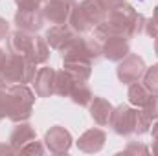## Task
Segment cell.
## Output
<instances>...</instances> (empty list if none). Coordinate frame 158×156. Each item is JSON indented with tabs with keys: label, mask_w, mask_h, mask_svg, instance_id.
<instances>
[{
	"label": "cell",
	"mask_w": 158,
	"mask_h": 156,
	"mask_svg": "<svg viewBox=\"0 0 158 156\" xmlns=\"http://www.w3.org/2000/svg\"><path fill=\"white\" fill-rule=\"evenodd\" d=\"M136 17H138V11L132 6L121 4L118 7L110 9L107 13V18L94 28V37L99 42H103L109 35H121L125 39H132Z\"/></svg>",
	"instance_id": "obj_1"
},
{
	"label": "cell",
	"mask_w": 158,
	"mask_h": 156,
	"mask_svg": "<svg viewBox=\"0 0 158 156\" xmlns=\"http://www.w3.org/2000/svg\"><path fill=\"white\" fill-rule=\"evenodd\" d=\"M105 18H107V11L96 0H83L72 7V13L68 17V26L77 35H83L94 30Z\"/></svg>",
	"instance_id": "obj_2"
},
{
	"label": "cell",
	"mask_w": 158,
	"mask_h": 156,
	"mask_svg": "<svg viewBox=\"0 0 158 156\" xmlns=\"http://www.w3.org/2000/svg\"><path fill=\"white\" fill-rule=\"evenodd\" d=\"M33 103H35V92H31L26 84H9L6 117L15 123L28 121L33 110Z\"/></svg>",
	"instance_id": "obj_3"
},
{
	"label": "cell",
	"mask_w": 158,
	"mask_h": 156,
	"mask_svg": "<svg viewBox=\"0 0 158 156\" xmlns=\"http://www.w3.org/2000/svg\"><path fill=\"white\" fill-rule=\"evenodd\" d=\"M35 63H31L26 55H15L9 53L4 59L2 64V76L7 84H28L33 83L35 77Z\"/></svg>",
	"instance_id": "obj_4"
},
{
	"label": "cell",
	"mask_w": 158,
	"mask_h": 156,
	"mask_svg": "<svg viewBox=\"0 0 158 156\" xmlns=\"http://www.w3.org/2000/svg\"><path fill=\"white\" fill-rule=\"evenodd\" d=\"M61 53H63V57H81V59H86V61L92 63V61H98L103 55V50H101V42L96 37L76 35L74 40Z\"/></svg>",
	"instance_id": "obj_5"
},
{
	"label": "cell",
	"mask_w": 158,
	"mask_h": 156,
	"mask_svg": "<svg viewBox=\"0 0 158 156\" xmlns=\"http://www.w3.org/2000/svg\"><path fill=\"white\" fill-rule=\"evenodd\" d=\"M145 63L140 55L136 53H129L125 59H121L118 63V68H116V76L123 84H132L136 81L143 77V72H145Z\"/></svg>",
	"instance_id": "obj_6"
},
{
	"label": "cell",
	"mask_w": 158,
	"mask_h": 156,
	"mask_svg": "<svg viewBox=\"0 0 158 156\" xmlns=\"http://www.w3.org/2000/svg\"><path fill=\"white\" fill-rule=\"evenodd\" d=\"M136 112H138V109H132L129 105H119L114 109L109 125L119 136H132L134 134V123H136Z\"/></svg>",
	"instance_id": "obj_7"
},
{
	"label": "cell",
	"mask_w": 158,
	"mask_h": 156,
	"mask_svg": "<svg viewBox=\"0 0 158 156\" xmlns=\"http://www.w3.org/2000/svg\"><path fill=\"white\" fill-rule=\"evenodd\" d=\"M72 134L61 125L48 129L44 134V145L52 154H66L72 147Z\"/></svg>",
	"instance_id": "obj_8"
},
{
	"label": "cell",
	"mask_w": 158,
	"mask_h": 156,
	"mask_svg": "<svg viewBox=\"0 0 158 156\" xmlns=\"http://www.w3.org/2000/svg\"><path fill=\"white\" fill-rule=\"evenodd\" d=\"M101 50H103V57H107L112 63H119L121 59H125L131 53L129 39L121 35H109L101 42Z\"/></svg>",
	"instance_id": "obj_9"
},
{
	"label": "cell",
	"mask_w": 158,
	"mask_h": 156,
	"mask_svg": "<svg viewBox=\"0 0 158 156\" xmlns=\"http://www.w3.org/2000/svg\"><path fill=\"white\" fill-rule=\"evenodd\" d=\"M44 13L40 9H19L15 13V24L17 30L28 31V33H37L44 26Z\"/></svg>",
	"instance_id": "obj_10"
},
{
	"label": "cell",
	"mask_w": 158,
	"mask_h": 156,
	"mask_svg": "<svg viewBox=\"0 0 158 156\" xmlns=\"http://www.w3.org/2000/svg\"><path fill=\"white\" fill-rule=\"evenodd\" d=\"M76 35H77V33H76L68 24H53V26L46 31L44 39H46V42H48L50 48L63 51V50L74 40Z\"/></svg>",
	"instance_id": "obj_11"
},
{
	"label": "cell",
	"mask_w": 158,
	"mask_h": 156,
	"mask_svg": "<svg viewBox=\"0 0 158 156\" xmlns=\"http://www.w3.org/2000/svg\"><path fill=\"white\" fill-rule=\"evenodd\" d=\"M105 142H107L105 130H101V129H88V130H85L79 136V140L76 143H77L79 151L88 153V154H94V153H99L103 149Z\"/></svg>",
	"instance_id": "obj_12"
},
{
	"label": "cell",
	"mask_w": 158,
	"mask_h": 156,
	"mask_svg": "<svg viewBox=\"0 0 158 156\" xmlns=\"http://www.w3.org/2000/svg\"><path fill=\"white\" fill-rule=\"evenodd\" d=\"M33 88L37 97H50L55 94V70L52 66H42L33 77Z\"/></svg>",
	"instance_id": "obj_13"
},
{
	"label": "cell",
	"mask_w": 158,
	"mask_h": 156,
	"mask_svg": "<svg viewBox=\"0 0 158 156\" xmlns=\"http://www.w3.org/2000/svg\"><path fill=\"white\" fill-rule=\"evenodd\" d=\"M63 70H66L76 83H86L92 74V63L81 57H63Z\"/></svg>",
	"instance_id": "obj_14"
},
{
	"label": "cell",
	"mask_w": 158,
	"mask_h": 156,
	"mask_svg": "<svg viewBox=\"0 0 158 156\" xmlns=\"http://www.w3.org/2000/svg\"><path fill=\"white\" fill-rule=\"evenodd\" d=\"M88 110H90V117L94 119L96 125L99 127H105L110 123V117H112V112H114V107L109 99L105 97H99V96H94L92 103L88 105Z\"/></svg>",
	"instance_id": "obj_15"
},
{
	"label": "cell",
	"mask_w": 158,
	"mask_h": 156,
	"mask_svg": "<svg viewBox=\"0 0 158 156\" xmlns=\"http://www.w3.org/2000/svg\"><path fill=\"white\" fill-rule=\"evenodd\" d=\"M35 138H37V132H35L33 125H30L28 121H20L9 134V145L15 153H20V149Z\"/></svg>",
	"instance_id": "obj_16"
},
{
	"label": "cell",
	"mask_w": 158,
	"mask_h": 156,
	"mask_svg": "<svg viewBox=\"0 0 158 156\" xmlns=\"http://www.w3.org/2000/svg\"><path fill=\"white\" fill-rule=\"evenodd\" d=\"M42 13H44V18L50 20V24H68V17L72 13V6L48 0V2H44Z\"/></svg>",
	"instance_id": "obj_17"
},
{
	"label": "cell",
	"mask_w": 158,
	"mask_h": 156,
	"mask_svg": "<svg viewBox=\"0 0 158 156\" xmlns=\"http://www.w3.org/2000/svg\"><path fill=\"white\" fill-rule=\"evenodd\" d=\"M31 39H33V33L22 31V30H17V31L9 33L7 35V50H9V53L26 55L28 57V51H30V46H31Z\"/></svg>",
	"instance_id": "obj_18"
},
{
	"label": "cell",
	"mask_w": 158,
	"mask_h": 156,
	"mask_svg": "<svg viewBox=\"0 0 158 156\" xmlns=\"http://www.w3.org/2000/svg\"><path fill=\"white\" fill-rule=\"evenodd\" d=\"M28 59L35 64H44L50 59V48H48V42H46L44 37H39V35L33 33L31 46H30V51H28Z\"/></svg>",
	"instance_id": "obj_19"
},
{
	"label": "cell",
	"mask_w": 158,
	"mask_h": 156,
	"mask_svg": "<svg viewBox=\"0 0 158 156\" xmlns=\"http://www.w3.org/2000/svg\"><path fill=\"white\" fill-rule=\"evenodd\" d=\"M127 97H129V103H131V105H134L136 109H143L145 103H147L149 97H151V92L147 90V86H145L143 83L136 81V83L129 84Z\"/></svg>",
	"instance_id": "obj_20"
},
{
	"label": "cell",
	"mask_w": 158,
	"mask_h": 156,
	"mask_svg": "<svg viewBox=\"0 0 158 156\" xmlns=\"http://www.w3.org/2000/svg\"><path fill=\"white\" fill-rule=\"evenodd\" d=\"M68 97L79 107H88L94 99V94H92V90L88 88L86 83H76Z\"/></svg>",
	"instance_id": "obj_21"
},
{
	"label": "cell",
	"mask_w": 158,
	"mask_h": 156,
	"mask_svg": "<svg viewBox=\"0 0 158 156\" xmlns=\"http://www.w3.org/2000/svg\"><path fill=\"white\" fill-rule=\"evenodd\" d=\"M76 81L74 77L66 72V70H59L55 72V94L57 96H63V97H68L72 88H74Z\"/></svg>",
	"instance_id": "obj_22"
},
{
	"label": "cell",
	"mask_w": 158,
	"mask_h": 156,
	"mask_svg": "<svg viewBox=\"0 0 158 156\" xmlns=\"http://www.w3.org/2000/svg\"><path fill=\"white\" fill-rule=\"evenodd\" d=\"M151 123H153V119L145 114V110L138 109V112H136V123H134V134H138V136L147 134L151 130Z\"/></svg>",
	"instance_id": "obj_23"
},
{
	"label": "cell",
	"mask_w": 158,
	"mask_h": 156,
	"mask_svg": "<svg viewBox=\"0 0 158 156\" xmlns=\"http://www.w3.org/2000/svg\"><path fill=\"white\" fill-rule=\"evenodd\" d=\"M143 84L151 94H158V64L145 68L143 72Z\"/></svg>",
	"instance_id": "obj_24"
},
{
	"label": "cell",
	"mask_w": 158,
	"mask_h": 156,
	"mask_svg": "<svg viewBox=\"0 0 158 156\" xmlns=\"http://www.w3.org/2000/svg\"><path fill=\"white\" fill-rule=\"evenodd\" d=\"M143 33L151 39H156L158 37V4L153 11V17L145 20V28H143Z\"/></svg>",
	"instance_id": "obj_25"
},
{
	"label": "cell",
	"mask_w": 158,
	"mask_h": 156,
	"mask_svg": "<svg viewBox=\"0 0 158 156\" xmlns=\"http://www.w3.org/2000/svg\"><path fill=\"white\" fill-rule=\"evenodd\" d=\"M147 153H149L147 145H143L140 142H129L121 154H147Z\"/></svg>",
	"instance_id": "obj_26"
},
{
	"label": "cell",
	"mask_w": 158,
	"mask_h": 156,
	"mask_svg": "<svg viewBox=\"0 0 158 156\" xmlns=\"http://www.w3.org/2000/svg\"><path fill=\"white\" fill-rule=\"evenodd\" d=\"M143 110H145V114L151 119H158V94H151V97L145 103Z\"/></svg>",
	"instance_id": "obj_27"
},
{
	"label": "cell",
	"mask_w": 158,
	"mask_h": 156,
	"mask_svg": "<svg viewBox=\"0 0 158 156\" xmlns=\"http://www.w3.org/2000/svg\"><path fill=\"white\" fill-rule=\"evenodd\" d=\"M42 153H44V147H42L40 142H37V138L31 140L30 143H26L20 149V154H42Z\"/></svg>",
	"instance_id": "obj_28"
},
{
	"label": "cell",
	"mask_w": 158,
	"mask_h": 156,
	"mask_svg": "<svg viewBox=\"0 0 158 156\" xmlns=\"http://www.w3.org/2000/svg\"><path fill=\"white\" fill-rule=\"evenodd\" d=\"M19 9H40V6L44 4L42 0H15Z\"/></svg>",
	"instance_id": "obj_29"
},
{
	"label": "cell",
	"mask_w": 158,
	"mask_h": 156,
	"mask_svg": "<svg viewBox=\"0 0 158 156\" xmlns=\"http://www.w3.org/2000/svg\"><path fill=\"white\" fill-rule=\"evenodd\" d=\"M6 105H7V86H0V119L6 117Z\"/></svg>",
	"instance_id": "obj_30"
},
{
	"label": "cell",
	"mask_w": 158,
	"mask_h": 156,
	"mask_svg": "<svg viewBox=\"0 0 158 156\" xmlns=\"http://www.w3.org/2000/svg\"><path fill=\"white\" fill-rule=\"evenodd\" d=\"M107 13L110 11V9H114V7H118V6H121V4H125V0H96Z\"/></svg>",
	"instance_id": "obj_31"
},
{
	"label": "cell",
	"mask_w": 158,
	"mask_h": 156,
	"mask_svg": "<svg viewBox=\"0 0 158 156\" xmlns=\"http://www.w3.org/2000/svg\"><path fill=\"white\" fill-rule=\"evenodd\" d=\"M145 20H147V18H145L142 13H138V17H136V22H134V37H136V35H140V33H143Z\"/></svg>",
	"instance_id": "obj_32"
},
{
	"label": "cell",
	"mask_w": 158,
	"mask_h": 156,
	"mask_svg": "<svg viewBox=\"0 0 158 156\" xmlns=\"http://www.w3.org/2000/svg\"><path fill=\"white\" fill-rule=\"evenodd\" d=\"M7 35H9V22L0 17V40L7 39Z\"/></svg>",
	"instance_id": "obj_33"
},
{
	"label": "cell",
	"mask_w": 158,
	"mask_h": 156,
	"mask_svg": "<svg viewBox=\"0 0 158 156\" xmlns=\"http://www.w3.org/2000/svg\"><path fill=\"white\" fill-rule=\"evenodd\" d=\"M149 132L153 134V153L158 154V119H156V123L153 125V129H151Z\"/></svg>",
	"instance_id": "obj_34"
},
{
	"label": "cell",
	"mask_w": 158,
	"mask_h": 156,
	"mask_svg": "<svg viewBox=\"0 0 158 156\" xmlns=\"http://www.w3.org/2000/svg\"><path fill=\"white\" fill-rule=\"evenodd\" d=\"M4 59H6V53H4V50L0 48V86H7V83L4 81V76H2V64H4Z\"/></svg>",
	"instance_id": "obj_35"
},
{
	"label": "cell",
	"mask_w": 158,
	"mask_h": 156,
	"mask_svg": "<svg viewBox=\"0 0 158 156\" xmlns=\"http://www.w3.org/2000/svg\"><path fill=\"white\" fill-rule=\"evenodd\" d=\"M13 153H15V151L11 149L9 143H7V145H6V143H0V154H13Z\"/></svg>",
	"instance_id": "obj_36"
},
{
	"label": "cell",
	"mask_w": 158,
	"mask_h": 156,
	"mask_svg": "<svg viewBox=\"0 0 158 156\" xmlns=\"http://www.w3.org/2000/svg\"><path fill=\"white\" fill-rule=\"evenodd\" d=\"M52 2H61V4H66V6H72V7L77 4L76 0H52Z\"/></svg>",
	"instance_id": "obj_37"
},
{
	"label": "cell",
	"mask_w": 158,
	"mask_h": 156,
	"mask_svg": "<svg viewBox=\"0 0 158 156\" xmlns=\"http://www.w3.org/2000/svg\"><path fill=\"white\" fill-rule=\"evenodd\" d=\"M155 53H156V57H158V37L155 39Z\"/></svg>",
	"instance_id": "obj_38"
},
{
	"label": "cell",
	"mask_w": 158,
	"mask_h": 156,
	"mask_svg": "<svg viewBox=\"0 0 158 156\" xmlns=\"http://www.w3.org/2000/svg\"><path fill=\"white\" fill-rule=\"evenodd\" d=\"M42 2H48V0H42Z\"/></svg>",
	"instance_id": "obj_39"
},
{
	"label": "cell",
	"mask_w": 158,
	"mask_h": 156,
	"mask_svg": "<svg viewBox=\"0 0 158 156\" xmlns=\"http://www.w3.org/2000/svg\"><path fill=\"white\" fill-rule=\"evenodd\" d=\"M140 2H143V0H140Z\"/></svg>",
	"instance_id": "obj_40"
}]
</instances>
